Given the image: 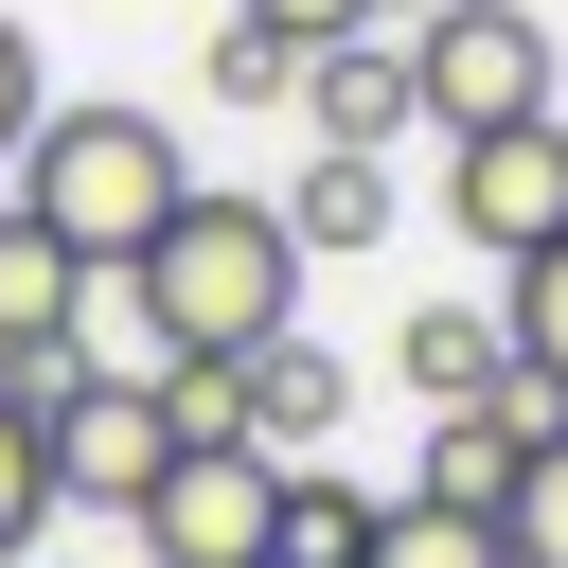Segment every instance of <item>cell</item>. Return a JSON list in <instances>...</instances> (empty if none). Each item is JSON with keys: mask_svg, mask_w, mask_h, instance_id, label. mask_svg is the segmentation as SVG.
Wrapping results in <instances>:
<instances>
[{"mask_svg": "<svg viewBox=\"0 0 568 568\" xmlns=\"http://www.w3.org/2000/svg\"><path fill=\"white\" fill-rule=\"evenodd\" d=\"M106 284L142 302L160 373L302 337V231H284V195H231V178H195V195L160 213V248H142V266H106Z\"/></svg>", "mask_w": 568, "mask_h": 568, "instance_id": "cell-1", "label": "cell"}, {"mask_svg": "<svg viewBox=\"0 0 568 568\" xmlns=\"http://www.w3.org/2000/svg\"><path fill=\"white\" fill-rule=\"evenodd\" d=\"M71 266H142L160 248V213L195 195V160H178V124L160 106H124V89H89V106H36V142H18V178H0Z\"/></svg>", "mask_w": 568, "mask_h": 568, "instance_id": "cell-2", "label": "cell"}, {"mask_svg": "<svg viewBox=\"0 0 568 568\" xmlns=\"http://www.w3.org/2000/svg\"><path fill=\"white\" fill-rule=\"evenodd\" d=\"M408 106H426L444 142L550 124V18H532V0H444V18L408 36Z\"/></svg>", "mask_w": 568, "mask_h": 568, "instance_id": "cell-3", "label": "cell"}, {"mask_svg": "<svg viewBox=\"0 0 568 568\" xmlns=\"http://www.w3.org/2000/svg\"><path fill=\"white\" fill-rule=\"evenodd\" d=\"M124 532H142V568H266L284 550V462L266 444H178Z\"/></svg>", "mask_w": 568, "mask_h": 568, "instance_id": "cell-4", "label": "cell"}, {"mask_svg": "<svg viewBox=\"0 0 568 568\" xmlns=\"http://www.w3.org/2000/svg\"><path fill=\"white\" fill-rule=\"evenodd\" d=\"M36 426H53V515H142V497H160V462H178L160 373H71Z\"/></svg>", "mask_w": 568, "mask_h": 568, "instance_id": "cell-5", "label": "cell"}, {"mask_svg": "<svg viewBox=\"0 0 568 568\" xmlns=\"http://www.w3.org/2000/svg\"><path fill=\"white\" fill-rule=\"evenodd\" d=\"M444 231H462L479 266L568 248V124H479V142H444Z\"/></svg>", "mask_w": 568, "mask_h": 568, "instance_id": "cell-6", "label": "cell"}, {"mask_svg": "<svg viewBox=\"0 0 568 568\" xmlns=\"http://www.w3.org/2000/svg\"><path fill=\"white\" fill-rule=\"evenodd\" d=\"M89 284H106V266H71V248L0 195V390H36V408H53V390L89 373Z\"/></svg>", "mask_w": 568, "mask_h": 568, "instance_id": "cell-7", "label": "cell"}, {"mask_svg": "<svg viewBox=\"0 0 568 568\" xmlns=\"http://www.w3.org/2000/svg\"><path fill=\"white\" fill-rule=\"evenodd\" d=\"M532 426H568L532 373H515V390H479V408H426V462H408V497H444V515H497V497H515V462H532Z\"/></svg>", "mask_w": 568, "mask_h": 568, "instance_id": "cell-8", "label": "cell"}, {"mask_svg": "<svg viewBox=\"0 0 568 568\" xmlns=\"http://www.w3.org/2000/svg\"><path fill=\"white\" fill-rule=\"evenodd\" d=\"M213 373H231V444H266V462H320L337 408H355V373L320 337H266V355H213Z\"/></svg>", "mask_w": 568, "mask_h": 568, "instance_id": "cell-9", "label": "cell"}, {"mask_svg": "<svg viewBox=\"0 0 568 568\" xmlns=\"http://www.w3.org/2000/svg\"><path fill=\"white\" fill-rule=\"evenodd\" d=\"M390 124H426V106H408V36L302 53V142H373V160H390Z\"/></svg>", "mask_w": 568, "mask_h": 568, "instance_id": "cell-10", "label": "cell"}, {"mask_svg": "<svg viewBox=\"0 0 568 568\" xmlns=\"http://www.w3.org/2000/svg\"><path fill=\"white\" fill-rule=\"evenodd\" d=\"M390 373H408L426 408H479V390H515V337H497V302H408Z\"/></svg>", "mask_w": 568, "mask_h": 568, "instance_id": "cell-11", "label": "cell"}, {"mask_svg": "<svg viewBox=\"0 0 568 568\" xmlns=\"http://www.w3.org/2000/svg\"><path fill=\"white\" fill-rule=\"evenodd\" d=\"M284 231H302V248H373V231H390V160H373V142H320V160L284 178Z\"/></svg>", "mask_w": 568, "mask_h": 568, "instance_id": "cell-12", "label": "cell"}, {"mask_svg": "<svg viewBox=\"0 0 568 568\" xmlns=\"http://www.w3.org/2000/svg\"><path fill=\"white\" fill-rule=\"evenodd\" d=\"M373 515H390V497H355L337 462H284V550H266V568H355Z\"/></svg>", "mask_w": 568, "mask_h": 568, "instance_id": "cell-13", "label": "cell"}, {"mask_svg": "<svg viewBox=\"0 0 568 568\" xmlns=\"http://www.w3.org/2000/svg\"><path fill=\"white\" fill-rule=\"evenodd\" d=\"M497 337H515V373L568 408V248H532V266H497Z\"/></svg>", "mask_w": 568, "mask_h": 568, "instance_id": "cell-14", "label": "cell"}, {"mask_svg": "<svg viewBox=\"0 0 568 568\" xmlns=\"http://www.w3.org/2000/svg\"><path fill=\"white\" fill-rule=\"evenodd\" d=\"M355 568H515V550H497V515H444V497H390Z\"/></svg>", "mask_w": 568, "mask_h": 568, "instance_id": "cell-15", "label": "cell"}, {"mask_svg": "<svg viewBox=\"0 0 568 568\" xmlns=\"http://www.w3.org/2000/svg\"><path fill=\"white\" fill-rule=\"evenodd\" d=\"M195 89H213V106H302V36H266V18H213Z\"/></svg>", "mask_w": 568, "mask_h": 568, "instance_id": "cell-16", "label": "cell"}, {"mask_svg": "<svg viewBox=\"0 0 568 568\" xmlns=\"http://www.w3.org/2000/svg\"><path fill=\"white\" fill-rule=\"evenodd\" d=\"M497 550H515V568H568V426H532V462H515V497H497Z\"/></svg>", "mask_w": 568, "mask_h": 568, "instance_id": "cell-17", "label": "cell"}, {"mask_svg": "<svg viewBox=\"0 0 568 568\" xmlns=\"http://www.w3.org/2000/svg\"><path fill=\"white\" fill-rule=\"evenodd\" d=\"M53 532V426H36V390H0V568Z\"/></svg>", "mask_w": 568, "mask_h": 568, "instance_id": "cell-18", "label": "cell"}, {"mask_svg": "<svg viewBox=\"0 0 568 568\" xmlns=\"http://www.w3.org/2000/svg\"><path fill=\"white\" fill-rule=\"evenodd\" d=\"M36 106H53V71H36V36L0 18V178H18V142H36Z\"/></svg>", "mask_w": 568, "mask_h": 568, "instance_id": "cell-19", "label": "cell"}, {"mask_svg": "<svg viewBox=\"0 0 568 568\" xmlns=\"http://www.w3.org/2000/svg\"><path fill=\"white\" fill-rule=\"evenodd\" d=\"M231 18H266V36H302V53H337V36H373V0H231Z\"/></svg>", "mask_w": 568, "mask_h": 568, "instance_id": "cell-20", "label": "cell"}, {"mask_svg": "<svg viewBox=\"0 0 568 568\" xmlns=\"http://www.w3.org/2000/svg\"><path fill=\"white\" fill-rule=\"evenodd\" d=\"M390 18H408V36H426V18H444V0H373V36H390Z\"/></svg>", "mask_w": 568, "mask_h": 568, "instance_id": "cell-21", "label": "cell"}]
</instances>
